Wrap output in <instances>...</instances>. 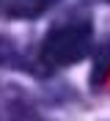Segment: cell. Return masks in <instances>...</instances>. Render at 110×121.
Segmentation results:
<instances>
[{
    "mask_svg": "<svg viewBox=\"0 0 110 121\" xmlns=\"http://www.w3.org/2000/svg\"><path fill=\"white\" fill-rule=\"evenodd\" d=\"M107 77H110V41L96 52V58H94V74H91V83L99 85V83H105Z\"/></svg>",
    "mask_w": 110,
    "mask_h": 121,
    "instance_id": "cell-3",
    "label": "cell"
},
{
    "mask_svg": "<svg viewBox=\"0 0 110 121\" xmlns=\"http://www.w3.org/2000/svg\"><path fill=\"white\" fill-rule=\"evenodd\" d=\"M52 6V0H0V8L14 19H33Z\"/></svg>",
    "mask_w": 110,
    "mask_h": 121,
    "instance_id": "cell-2",
    "label": "cell"
},
{
    "mask_svg": "<svg viewBox=\"0 0 110 121\" xmlns=\"http://www.w3.org/2000/svg\"><path fill=\"white\" fill-rule=\"evenodd\" d=\"M91 28L85 22H66L44 36L41 41V60L47 66H72L91 52Z\"/></svg>",
    "mask_w": 110,
    "mask_h": 121,
    "instance_id": "cell-1",
    "label": "cell"
}]
</instances>
